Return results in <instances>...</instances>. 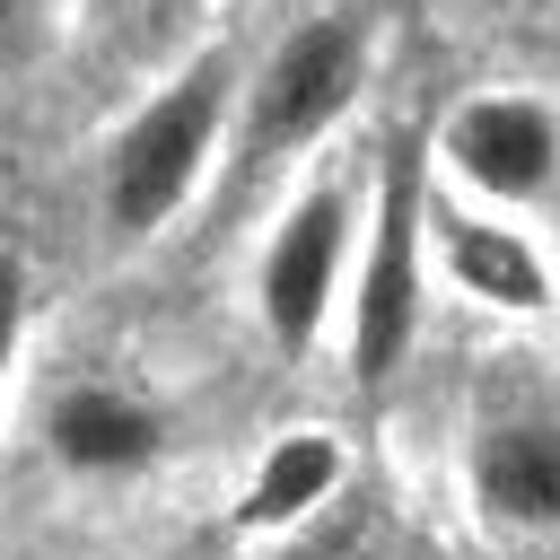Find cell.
<instances>
[{
    "instance_id": "obj_1",
    "label": "cell",
    "mask_w": 560,
    "mask_h": 560,
    "mask_svg": "<svg viewBox=\"0 0 560 560\" xmlns=\"http://www.w3.org/2000/svg\"><path fill=\"white\" fill-rule=\"evenodd\" d=\"M236 88H245V52L228 35H210L184 61H166L149 79V96L114 122L105 166H96V210H105L114 245H149L175 228V210L219 166V140L236 131Z\"/></svg>"
},
{
    "instance_id": "obj_2",
    "label": "cell",
    "mask_w": 560,
    "mask_h": 560,
    "mask_svg": "<svg viewBox=\"0 0 560 560\" xmlns=\"http://www.w3.org/2000/svg\"><path fill=\"white\" fill-rule=\"evenodd\" d=\"M368 79H376V18H368V0L298 9L245 61V88H236V175L254 184V175L324 149L359 114Z\"/></svg>"
},
{
    "instance_id": "obj_3",
    "label": "cell",
    "mask_w": 560,
    "mask_h": 560,
    "mask_svg": "<svg viewBox=\"0 0 560 560\" xmlns=\"http://www.w3.org/2000/svg\"><path fill=\"white\" fill-rule=\"evenodd\" d=\"M429 271V140H394L368 184V236L350 262V376L376 394L420 332Z\"/></svg>"
},
{
    "instance_id": "obj_4",
    "label": "cell",
    "mask_w": 560,
    "mask_h": 560,
    "mask_svg": "<svg viewBox=\"0 0 560 560\" xmlns=\"http://www.w3.org/2000/svg\"><path fill=\"white\" fill-rule=\"evenodd\" d=\"M429 175L472 210H542L560 201V96L542 88H464L429 131Z\"/></svg>"
},
{
    "instance_id": "obj_5",
    "label": "cell",
    "mask_w": 560,
    "mask_h": 560,
    "mask_svg": "<svg viewBox=\"0 0 560 560\" xmlns=\"http://www.w3.org/2000/svg\"><path fill=\"white\" fill-rule=\"evenodd\" d=\"M350 262H359V192L341 175H315L262 236V262H254V306H262V332L298 359L315 350L324 315L350 298Z\"/></svg>"
},
{
    "instance_id": "obj_6",
    "label": "cell",
    "mask_w": 560,
    "mask_h": 560,
    "mask_svg": "<svg viewBox=\"0 0 560 560\" xmlns=\"http://www.w3.org/2000/svg\"><path fill=\"white\" fill-rule=\"evenodd\" d=\"M472 499L508 534L560 542V402L516 394L472 420Z\"/></svg>"
},
{
    "instance_id": "obj_7",
    "label": "cell",
    "mask_w": 560,
    "mask_h": 560,
    "mask_svg": "<svg viewBox=\"0 0 560 560\" xmlns=\"http://www.w3.org/2000/svg\"><path fill=\"white\" fill-rule=\"evenodd\" d=\"M429 262H438L464 298H481V306H499V315H542V306H551V262H542V245H534L516 219H499V210H472V201H438V192H429Z\"/></svg>"
},
{
    "instance_id": "obj_8",
    "label": "cell",
    "mask_w": 560,
    "mask_h": 560,
    "mask_svg": "<svg viewBox=\"0 0 560 560\" xmlns=\"http://www.w3.org/2000/svg\"><path fill=\"white\" fill-rule=\"evenodd\" d=\"M44 446L79 481H122V472H149L166 455V411L114 376H79L44 402Z\"/></svg>"
},
{
    "instance_id": "obj_9",
    "label": "cell",
    "mask_w": 560,
    "mask_h": 560,
    "mask_svg": "<svg viewBox=\"0 0 560 560\" xmlns=\"http://www.w3.org/2000/svg\"><path fill=\"white\" fill-rule=\"evenodd\" d=\"M332 490H341V446H332L324 429H289V438H271V446H262V464H254V481H245L236 525H245V534L306 525Z\"/></svg>"
},
{
    "instance_id": "obj_10",
    "label": "cell",
    "mask_w": 560,
    "mask_h": 560,
    "mask_svg": "<svg viewBox=\"0 0 560 560\" xmlns=\"http://www.w3.org/2000/svg\"><path fill=\"white\" fill-rule=\"evenodd\" d=\"M70 18H79V0H0V79L35 70L70 35Z\"/></svg>"
},
{
    "instance_id": "obj_11",
    "label": "cell",
    "mask_w": 560,
    "mask_h": 560,
    "mask_svg": "<svg viewBox=\"0 0 560 560\" xmlns=\"http://www.w3.org/2000/svg\"><path fill=\"white\" fill-rule=\"evenodd\" d=\"M18 332H26V254H9V245H0V385H9Z\"/></svg>"
},
{
    "instance_id": "obj_12",
    "label": "cell",
    "mask_w": 560,
    "mask_h": 560,
    "mask_svg": "<svg viewBox=\"0 0 560 560\" xmlns=\"http://www.w3.org/2000/svg\"><path fill=\"white\" fill-rule=\"evenodd\" d=\"M140 9H149V18H158V26H175V18H201V9H210V0H140Z\"/></svg>"
},
{
    "instance_id": "obj_13",
    "label": "cell",
    "mask_w": 560,
    "mask_h": 560,
    "mask_svg": "<svg viewBox=\"0 0 560 560\" xmlns=\"http://www.w3.org/2000/svg\"><path fill=\"white\" fill-rule=\"evenodd\" d=\"M542 9H551V18H560V0H542Z\"/></svg>"
}]
</instances>
